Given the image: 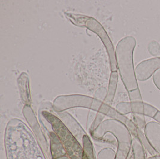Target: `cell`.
<instances>
[{
  "instance_id": "obj_1",
  "label": "cell",
  "mask_w": 160,
  "mask_h": 159,
  "mask_svg": "<svg viewBox=\"0 0 160 159\" xmlns=\"http://www.w3.org/2000/svg\"><path fill=\"white\" fill-rule=\"evenodd\" d=\"M136 46V40L133 36H126L118 44L116 49L117 66L124 86L129 92L138 89L133 64Z\"/></svg>"
},
{
  "instance_id": "obj_2",
  "label": "cell",
  "mask_w": 160,
  "mask_h": 159,
  "mask_svg": "<svg viewBox=\"0 0 160 159\" xmlns=\"http://www.w3.org/2000/svg\"><path fill=\"white\" fill-rule=\"evenodd\" d=\"M160 70V57L148 59L139 63L135 69L136 79L145 81Z\"/></svg>"
},
{
  "instance_id": "obj_3",
  "label": "cell",
  "mask_w": 160,
  "mask_h": 159,
  "mask_svg": "<svg viewBox=\"0 0 160 159\" xmlns=\"http://www.w3.org/2000/svg\"><path fill=\"white\" fill-rule=\"evenodd\" d=\"M148 51L153 58L160 57V44L157 41L152 40L149 43Z\"/></svg>"
},
{
  "instance_id": "obj_4",
  "label": "cell",
  "mask_w": 160,
  "mask_h": 159,
  "mask_svg": "<svg viewBox=\"0 0 160 159\" xmlns=\"http://www.w3.org/2000/svg\"><path fill=\"white\" fill-rule=\"evenodd\" d=\"M152 80L154 84L160 90V70L153 74Z\"/></svg>"
}]
</instances>
